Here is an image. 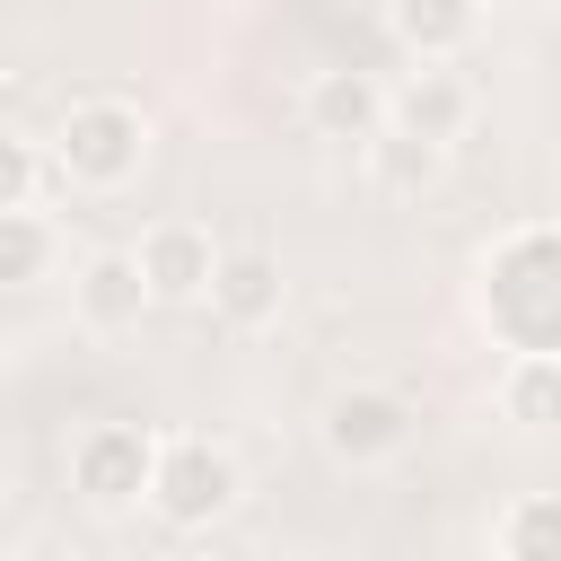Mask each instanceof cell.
I'll return each mask as SVG.
<instances>
[{"label": "cell", "instance_id": "obj_11", "mask_svg": "<svg viewBox=\"0 0 561 561\" xmlns=\"http://www.w3.org/2000/svg\"><path fill=\"white\" fill-rule=\"evenodd\" d=\"M473 123V96H465V79L456 70H412L403 88H394V131H421V140H456Z\"/></svg>", "mask_w": 561, "mask_h": 561}, {"label": "cell", "instance_id": "obj_14", "mask_svg": "<svg viewBox=\"0 0 561 561\" xmlns=\"http://www.w3.org/2000/svg\"><path fill=\"white\" fill-rule=\"evenodd\" d=\"M500 561H561V491H526L500 517Z\"/></svg>", "mask_w": 561, "mask_h": 561}, {"label": "cell", "instance_id": "obj_17", "mask_svg": "<svg viewBox=\"0 0 561 561\" xmlns=\"http://www.w3.org/2000/svg\"><path fill=\"white\" fill-rule=\"evenodd\" d=\"M9 561H18V552H9Z\"/></svg>", "mask_w": 561, "mask_h": 561}, {"label": "cell", "instance_id": "obj_3", "mask_svg": "<svg viewBox=\"0 0 561 561\" xmlns=\"http://www.w3.org/2000/svg\"><path fill=\"white\" fill-rule=\"evenodd\" d=\"M158 447H167V438H149L140 421H96V430H79V447H70V491H79L88 508L123 517V508H140L149 482H158Z\"/></svg>", "mask_w": 561, "mask_h": 561}, {"label": "cell", "instance_id": "obj_12", "mask_svg": "<svg viewBox=\"0 0 561 561\" xmlns=\"http://www.w3.org/2000/svg\"><path fill=\"white\" fill-rule=\"evenodd\" d=\"M500 412L517 430H561V351H508L500 368Z\"/></svg>", "mask_w": 561, "mask_h": 561}, {"label": "cell", "instance_id": "obj_4", "mask_svg": "<svg viewBox=\"0 0 561 561\" xmlns=\"http://www.w3.org/2000/svg\"><path fill=\"white\" fill-rule=\"evenodd\" d=\"M237 456L219 447V438H202V430H184V438H167L158 447V482H149V508L167 517V526H210V517H228L237 508Z\"/></svg>", "mask_w": 561, "mask_h": 561}, {"label": "cell", "instance_id": "obj_6", "mask_svg": "<svg viewBox=\"0 0 561 561\" xmlns=\"http://www.w3.org/2000/svg\"><path fill=\"white\" fill-rule=\"evenodd\" d=\"M70 307H79L88 333H131V324L158 307V289H149V272H140V245H105V254H88L79 280H70Z\"/></svg>", "mask_w": 561, "mask_h": 561}, {"label": "cell", "instance_id": "obj_5", "mask_svg": "<svg viewBox=\"0 0 561 561\" xmlns=\"http://www.w3.org/2000/svg\"><path fill=\"white\" fill-rule=\"evenodd\" d=\"M403 438H412V403L394 386H342L324 403V447L342 465H386V456H403Z\"/></svg>", "mask_w": 561, "mask_h": 561}, {"label": "cell", "instance_id": "obj_9", "mask_svg": "<svg viewBox=\"0 0 561 561\" xmlns=\"http://www.w3.org/2000/svg\"><path fill=\"white\" fill-rule=\"evenodd\" d=\"M280 298H289L280 254H263V245H228V254H219V280H210V316H219V324L263 333V324H280Z\"/></svg>", "mask_w": 561, "mask_h": 561}, {"label": "cell", "instance_id": "obj_10", "mask_svg": "<svg viewBox=\"0 0 561 561\" xmlns=\"http://www.w3.org/2000/svg\"><path fill=\"white\" fill-rule=\"evenodd\" d=\"M386 26L412 61H456L482 26V0H386Z\"/></svg>", "mask_w": 561, "mask_h": 561}, {"label": "cell", "instance_id": "obj_15", "mask_svg": "<svg viewBox=\"0 0 561 561\" xmlns=\"http://www.w3.org/2000/svg\"><path fill=\"white\" fill-rule=\"evenodd\" d=\"M44 263H53V228H44V210H0V280L26 289V280H44Z\"/></svg>", "mask_w": 561, "mask_h": 561}, {"label": "cell", "instance_id": "obj_13", "mask_svg": "<svg viewBox=\"0 0 561 561\" xmlns=\"http://www.w3.org/2000/svg\"><path fill=\"white\" fill-rule=\"evenodd\" d=\"M368 167H377V184L386 193H430L438 175H447V140H421V131H377L368 140Z\"/></svg>", "mask_w": 561, "mask_h": 561}, {"label": "cell", "instance_id": "obj_16", "mask_svg": "<svg viewBox=\"0 0 561 561\" xmlns=\"http://www.w3.org/2000/svg\"><path fill=\"white\" fill-rule=\"evenodd\" d=\"M44 175H61L53 149H35L26 131L0 140V210H35V202H44Z\"/></svg>", "mask_w": 561, "mask_h": 561}, {"label": "cell", "instance_id": "obj_1", "mask_svg": "<svg viewBox=\"0 0 561 561\" xmlns=\"http://www.w3.org/2000/svg\"><path fill=\"white\" fill-rule=\"evenodd\" d=\"M482 324L508 351H561V228H517L482 254Z\"/></svg>", "mask_w": 561, "mask_h": 561}, {"label": "cell", "instance_id": "obj_2", "mask_svg": "<svg viewBox=\"0 0 561 561\" xmlns=\"http://www.w3.org/2000/svg\"><path fill=\"white\" fill-rule=\"evenodd\" d=\"M140 158H149V114L123 105V96H79V105L61 114V131H53V167H61V184H88V193L131 184Z\"/></svg>", "mask_w": 561, "mask_h": 561}, {"label": "cell", "instance_id": "obj_7", "mask_svg": "<svg viewBox=\"0 0 561 561\" xmlns=\"http://www.w3.org/2000/svg\"><path fill=\"white\" fill-rule=\"evenodd\" d=\"M219 254H228V245H210V228H193V219H158V228L140 237V272H149L158 307H193V298H210Z\"/></svg>", "mask_w": 561, "mask_h": 561}, {"label": "cell", "instance_id": "obj_8", "mask_svg": "<svg viewBox=\"0 0 561 561\" xmlns=\"http://www.w3.org/2000/svg\"><path fill=\"white\" fill-rule=\"evenodd\" d=\"M394 123V88H377L368 70H316L307 79V131L316 140H377Z\"/></svg>", "mask_w": 561, "mask_h": 561}]
</instances>
